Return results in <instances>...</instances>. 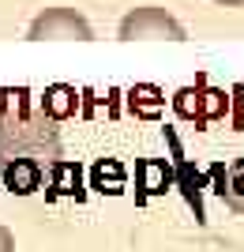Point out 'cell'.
<instances>
[{
    "label": "cell",
    "instance_id": "6da1fadb",
    "mask_svg": "<svg viewBox=\"0 0 244 252\" xmlns=\"http://www.w3.org/2000/svg\"><path fill=\"white\" fill-rule=\"evenodd\" d=\"M56 143L60 136L45 102L30 91H0V155H15L8 162H38V155H56Z\"/></svg>",
    "mask_w": 244,
    "mask_h": 252
},
{
    "label": "cell",
    "instance_id": "7a4b0ae2",
    "mask_svg": "<svg viewBox=\"0 0 244 252\" xmlns=\"http://www.w3.org/2000/svg\"><path fill=\"white\" fill-rule=\"evenodd\" d=\"M117 34L124 38V42H136V38H165V42H184V38H188L181 23L173 19L165 8H158V4L132 8L124 19H120Z\"/></svg>",
    "mask_w": 244,
    "mask_h": 252
},
{
    "label": "cell",
    "instance_id": "3957f363",
    "mask_svg": "<svg viewBox=\"0 0 244 252\" xmlns=\"http://www.w3.org/2000/svg\"><path fill=\"white\" fill-rule=\"evenodd\" d=\"M27 38H30V42H45V38H75V42H90L94 31H90V23H86L75 8H45L42 15H34Z\"/></svg>",
    "mask_w": 244,
    "mask_h": 252
},
{
    "label": "cell",
    "instance_id": "277c9868",
    "mask_svg": "<svg viewBox=\"0 0 244 252\" xmlns=\"http://www.w3.org/2000/svg\"><path fill=\"white\" fill-rule=\"evenodd\" d=\"M4 181H8L11 192L27 196V192H34L42 185V166H38V162H8V166H4Z\"/></svg>",
    "mask_w": 244,
    "mask_h": 252
},
{
    "label": "cell",
    "instance_id": "5b68a950",
    "mask_svg": "<svg viewBox=\"0 0 244 252\" xmlns=\"http://www.w3.org/2000/svg\"><path fill=\"white\" fill-rule=\"evenodd\" d=\"M222 200L229 211H237V215H244V158H237L233 166L225 169L222 177Z\"/></svg>",
    "mask_w": 244,
    "mask_h": 252
},
{
    "label": "cell",
    "instance_id": "8992f818",
    "mask_svg": "<svg viewBox=\"0 0 244 252\" xmlns=\"http://www.w3.org/2000/svg\"><path fill=\"white\" fill-rule=\"evenodd\" d=\"M0 252H15V237L8 226H0Z\"/></svg>",
    "mask_w": 244,
    "mask_h": 252
},
{
    "label": "cell",
    "instance_id": "52a82bcc",
    "mask_svg": "<svg viewBox=\"0 0 244 252\" xmlns=\"http://www.w3.org/2000/svg\"><path fill=\"white\" fill-rule=\"evenodd\" d=\"M214 4H225V8H241L244 0H214Z\"/></svg>",
    "mask_w": 244,
    "mask_h": 252
}]
</instances>
